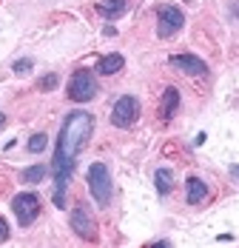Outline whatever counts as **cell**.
I'll use <instances>...</instances> for the list:
<instances>
[{
	"mask_svg": "<svg viewBox=\"0 0 239 248\" xmlns=\"http://www.w3.org/2000/svg\"><path fill=\"white\" fill-rule=\"evenodd\" d=\"M91 131H94V117L89 111H83V108L69 111L63 125H60L57 149H54V160H51V171H54V197L51 200H54L57 208L66 205V188L72 183L77 154L91 140Z\"/></svg>",
	"mask_w": 239,
	"mask_h": 248,
	"instance_id": "obj_1",
	"label": "cell"
},
{
	"mask_svg": "<svg viewBox=\"0 0 239 248\" xmlns=\"http://www.w3.org/2000/svg\"><path fill=\"white\" fill-rule=\"evenodd\" d=\"M86 183H89V191H91V197L100 208H105L108 202H111V171H108V166L105 163H91L89 166V171H86Z\"/></svg>",
	"mask_w": 239,
	"mask_h": 248,
	"instance_id": "obj_2",
	"label": "cell"
},
{
	"mask_svg": "<svg viewBox=\"0 0 239 248\" xmlns=\"http://www.w3.org/2000/svg\"><path fill=\"white\" fill-rule=\"evenodd\" d=\"M100 86H97V77L89 72V69H77L72 77H69V86H66V94L72 103H89V100L97 97Z\"/></svg>",
	"mask_w": 239,
	"mask_h": 248,
	"instance_id": "obj_3",
	"label": "cell"
},
{
	"mask_svg": "<svg viewBox=\"0 0 239 248\" xmlns=\"http://www.w3.org/2000/svg\"><path fill=\"white\" fill-rule=\"evenodd\" d=\"M12 211H15L20 228H29V225L40 217V197L34 191H20V194L12 197Z\"/></svg>",
	"mask_w": 239,
	"mask_h": 248,
	"instance_id": "obj_4",
	"label": "cell"
},
{
	"mask_svg": "<svg viewBox=\"0 0 239 248\" xmlns=\"http://www.w3.org/2000/svg\"><path fill=\"white\" fill-rule=\"evenodd\" d=\"M69 223H72V231L80 237V240H86V243H97V220L91 217V211H89V205L86 202H77L72 208V217H69Z\"/></svg>",
	"mask_w": 239,
	"mask_h": 248,
	"instance_id": "obj_5",
	"label": "cell"
},
{
	"mask_svg": "<svg viewBox=\"0 0 239 248\" xmlns=\"http://www.w3.org/2000/svg\"><path fill=\"white\" fill-rule=\"evenodd\" d=\"M137 117H140V100L134 94H122L111 108V123L117 128H131L137 123Z\"/></svg>",
	"mask_w": 239,
	"mask_h": 248,
	"instance_id": "obj_6",
	"label": "cell"
},
{
	"mask_svg": "<svg viewBox=\"0 0 239 248\" xmlns=\"http://www.w3.org/2000/svg\"><path fill=\"white\" fill-rule=\"evenodd\" d=\"M182 26H185V15H182L177 6L163 3V6L157 9V34H160V37H174Z\"/></svg>",
	"mask_w": 239,
	"mask_h": 248,
	"instance_id": "obj_7",
	"label": "cell"
},
{
	"mask_svg": "<svg viewBox=\"0 0 239 248\" xmlns=\"http://www.w3.org/2000/svg\"><path fill=\"white\" fill-rule=\"evenodd\" d=\"M168 63L188 77H205L208 75V63H205L202 57H196V54H171Z\"/></svg>",
	"mask_w": 239,
	"mask_h": 248,
	"instance_id": "obj_8",
	"label": "cell"
},
{
	"mask_svg": "<svg viewBox=\"0 0 239 248\" xmlns=\"http://www.w3.org/2000/svg\"><path fill=\"white\" fill-rule=\"evenodd\" d=\"M205 197H208V186H205V180H199V177H188V180H185V202H188V205H199Z\"/></svg>",
	"mask_w": 239,
	"mask_h": 248,
	"instance_id": "obj_9",
	"label": "cell"
},
{
	"mask_svg": "<svg viewBox=\"0 0 239 248\" xmlns=\"http://www.w3.org/2000/svg\"><path fill=\"white\" fill-rule=\"evenodd\" d=\"M122 66H125V57L122 54H105V57H100L97 60V75H103V77H111V75H117V72H122Z\"/></svg>",
	"mask_w": 239,
	"mask_h": 248,
	"instance_id": "obj_10",
	"label": "cell"
},
{
	"mask_svg": "<svg viewBox=\"0 0 239 248\" xmlns=\"http://www.w3.org/2000/svg\"><path fill=\"white\" fill-rule=\"evenodd\" d=\"M97 12H100L105 20H117L120 15L128 12V0H100V3H97Z\"/></svg>",
	"mask_w": 239,
	"mask_h": 248,
	"instance_id": "obj_11",
	"label": "cell"
},
{
	"mask_svg": "<svg viewBox=\"0 0 239 248\" xmlns=\"http://www.w3.org/2000/svg\"><path fill=\"white\" fill-rule=\"evenodd\" d=\"M177 108H179V92H177L174 86H168L165 92H163V103H160V117H163V120H171Z\"/></svg>",
	"mask_w": 239,
	"mask_h": 248,
	"instance_id": "obj_12",
	"label": "cell"
},
{
	"mask_svg": "<svg viewBox=\"0 0 239 248\" xmlns=\"http://www.w3.org/2000/svg\"><path fill=\"white\" fill-rule=\"evenodd\" d=\"M154 186H157V194H171V188H174V171L171 169H157L154 171Z\"/></svg>",
	"mask_w": 239,
	"mask_h": 248,
	"instance_id": "obj_13",
	"label": "cell"
},
{
	"mask_svg": "<svg viewBox=\"0 0 239 248\" xmlns=\"http://www.w3.org/2000/svg\"><path fill=\"white\" fill-rule=\"evenodd\" d=\"M46 174H48V169L43 166V163H37V166H29V169H23V171H20V180H23L26 186H34V183H40Z\"/></svg>",
	"mask_w": 239,
	"mask_h": 248,
	"instance_id": "obj_14",
	"label": "cell"
},
{
	"mask_svg": "<svg viewBox=\"0 0 239 248\" xmlns=\"http://www.w3.org/2000/svg\"><path fill=\"white\" fill-rule=\"evenodd\" d=\"M46 146H48V137L43 134V131H37V134L29 140V146H26V149L31 151V154H40V151L46 149Z\"/></svg>",
	"mask_w": 239,
	"mask_h": 248,
	"instance_id": "obj_15",
	"label": "cell"
},
{
	"mask_svg": "<svg viewBox=\"0 0 239 248\" xmlns=\"http://www.w3.org/2000/svg\"><path fill=\"white\" fill-rule=\"evenodd\" d=\"M57 86H60V75H54V72L46 75V77H40V83H37V89H40V92H54Z\"/></svg>",
	"mask_w": 239,
	"mask_h": 248,
	"instance_id": "obj_16",
	"label": "cell"
},
{
	"mask_svg": "<svg viewBox=\"0 0 239 248\" xmlns=\"http://www.w3.org/2000/svg\"><path fill=\"white\" fill-rule=\"evenodd\" d=\"M31 69H34V60H31V57H20V60H15V66H12L15 75H26V72H31Z\"/></svg>",
	"mask_w": 239,
	"mask_h": 248,
	"instance_id": "obj_17",
	"label": "cell"
},
{
	"mask_svg": "<svg viewBox=\"0 0 239 248\" xmlns=\"http://www.w3.org/2000/svg\"><path fill=\"white\" fill-rule=\"evenodd\" d=\"M6 240H9V223L0 217V243H6Z\"/></svg>",
	"mask_w": 239,
	"mask_h": 248,
	"instance_id": "obj_18",
	"label": "cell"
},
{
	"mask_svg": "<svg viewBox=\"0 0 239 248\" xmlns=\"http://www.w3.org/2000/svg\"><path fill=\"white\" fill-rule=\"evenodd\" d=\"M231 15L239 20V0H231Z\"/></svg>",
	"mask_w": 239,
	"mask_h": 248,
	"instance_id": "obj_19",
	"label": "cell"
},
{
	"mask_svg": "<svg viewBox=\"0 0 239 248\" xmlns=\"http://www.w3.org/2000/svg\"><path fill=\"white\" fill-rule=\"evenodd\" d=\"M202 143H205V131H199V134H196V140H194V146H202Z\"/></svg>",
	"mask_w": 239,
	"mask_h": 248,
	"instance_id": "obj_20",
	"label": "cell"
},
{
	"mask_svg": "<svg viewBox=\"0 0 239 248\" xmlns=\"http://www.w3.org/2000/svg\"><path fill=\"white\" fill-rule=\"evenodd\" d=\"M231 177H234V180H239V166H237V163L231 166Z\"/></svg>",
	"mask_w": 239,
	"mask_h": 248,
	"instance_id": "obj_21",
	"label": "cell"
},
{
	"mask_svg": "<svg viewBox=\"0 0 239 248\" xmlns=\"http://www.w3.org/2000/svg\"><path fill=\"white\" fill-rule=\"evenodd\" d=\"M3 123H6V114H3V111H0V128H3Z\"/></svg>",
	"mask_w": 239,
	"mask_h": 248,
	"instance_id": "obj_22",
	"label": "cell"
}]
</instances>
